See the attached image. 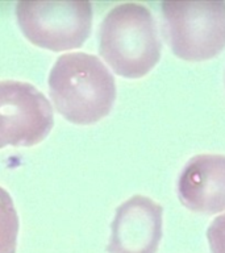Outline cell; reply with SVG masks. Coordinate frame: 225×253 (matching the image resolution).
<instances>
[{
    "mask_svg": "<svg viewBox=\"0 0 225 253\" xmlns=\"http://www.w3.org/2000/svg\"><path fill=\"white\" fill-rule=\"evenodd\" d=\"M163 207L144 195H133L116 209L108 252L157 253L162 239Z\"/></svg>",
    "mask_w": 225,
    "mask_h": 253,
    "instance_id": "obj_6",
    "label": "cell"
},
{
    "mask_svg": "<svg viewBox=\"0 0 225 253\" xmlns=\"http://www.w3.org/2000/svg\"><path fill=\"white\" fill-rule=\"evenodd\" d=\"M53 126V107L38 88L21 81H0V149L37 145Z\"/></svg>",
    "mask_w": 225,
    "mask_h": 253,
    "instance_id": "obj_5",
    "label": "cell"
},
{
    "mask_svg": "<svg viewBox=\"0 0 225 253\" xmlns=\"http://www.w3.org/2000/svg\"><path fill=\"white\" fill-rule=\"evenodd\" d=\"M161 50L155 20L144 4H118L100 24L99 54L122 78L149 74L159 62Z\"/></svg>",
    "mask_w": 225,
    "mask_h": 253,
    "instance_id": "obj_2",
    "label": "cell"
},
{
    "mask_svg": "<svg viewBox=\"0 0 225 253\" xmlns=\"http://www.w3.org/2000/svg\"><path fill=\"white\" fill-rule=\"evenodd\" d=\"M207 240L211 253H225V212L211 221L207 229Z\"/></svg>",
    "mask_w": 225,
    "mask_h": 253,
    "instance_id": "obj_9",
    "label": "cell"
},
{
    "mask_svg": "<svg viewBox=\"0 0 225 253\" xmlns=\"http://www.w3.org/2000/svg\"><path fill=\"white\" fill-rule=\"evenodd\" d=\"M170 47L178 58L200 62L225 47L224 1H163Z\"/></svg>",
    "mask_w": 225,
    "mask_h": 253,
    "instance_id": "obj_3",
    "label": "cell"
},
{
    "mask_svg": "<svg viewBox=\"0 0 225 253\" xmlns=\"http://www.w3.org/2000/svg\"><path fill=\"white\" fill-rule=\"evenodd\" d=\"M178 197L192 212L215 215L225 211V156H193L179 175Z\"/></svg>",
    "mask_w": 225,
    "mask_h": 253,
    "instance_id": "obj_7",
    "label": "cell"
},
{
    "mask_svg": "<svg viewBox=\"0 0 225 253\" xmlns=\"http://www.w3.org/2000/svg\"><path fill=\"white\" fill-rule=\"evenodd\" d=\"M47 83L55 110L78 126L100 122L116 100L113 75L98 57L88 53L59 55Z\"/></svg>",
    "mask_w": 225,
    "mask_h": 253,
    "instance_id": "obj_1",
    "label": "cell"
},
{
    "mask_svg": "<svg viewBox=\"0 0 225 253\" xmlns=\"http://www.w3.org/2000/svg\"><path fill=\"white\" fill-rule=\"evenodd\" d=\"M19 231V216L13 199L7 190L0 187V253H12Z\"/></svg>",
    "mask_w": 225,
    "mask_h": 253,
    "instance_id": "obj_8",
    "label": "cell"
},
{
    "mask_svg": "<svg viewBox=\"0 0 225 253\" xmlns=\"http://www.w3.org/2000/svg\"><path fill=\"white\" fill-rule=\"evenodd\" d=\"M16 17L29 42L51 51L78 49L92 29L90 1H19Z\"/></svg>",
    "mask_w": 225,
    "mask_h": 253,
    "instance_id": "obj_4",
    "label": "cell"
}]
</instances>
